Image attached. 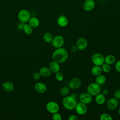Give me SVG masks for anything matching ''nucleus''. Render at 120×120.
<instances>
[{"label": "nucleus", "mask_w": 120, "mask_h": 120, "mask_svg": "<svg viewBox=\"0 0 120 120\" xmlns=\"http://www.w3.org/2000/svg\"><path fill=\"white\" fill-rule=\"evenodd\" d=\"M22 30L27 35H30L33 32V28L29 23H24Z\"/></svg>", "instance_id": "5701e85b"}, {"label": "nucleus", "mask_w": 120, "mask_h": 120, "mask_svg": "<svg viewBox=\"0 0 120 120\" xmlns=\"http://www.w3.org/2000/svg\"><path fill=\"white\" fill-rule=\"evenodd\" d=\"M119 104V102L118 99L115 98H112L107 100L106 107L110 110H113L118 107Z\"/></svg>", "instance_id": "f8f14e48"}, {"label": "nucleus", "mask_w": 120, "mask_h": 120, "mask_svg": "<svg viewBox=\"0 0 120 120\" xmlns=\"http://www.w3.org/2000/svg\"><path fill=\"white\" fill-rule=\"evenodd\" d=\"M57 24L59 26L61 27H66L68 22V19L67 17L64 15H60V16L57 20Z\"/></svg>", "instance_id": "dca6fc26"}, {"label": "nucleus", "mask_w": 120, "mask_h": 120, "mask_svg": "<svg viewBox=\"0 0 120 120\" xmlns=\"http://www.w3.org/2000/svg\"><path fill=\"white\" fill-rule=\"evenodd\" d=\"M3 89L7 92H11L14 89V85L10 81H6L2 84Z\"/></svg>", "instance_id": "f3484780"}, {"label": "nucleus", "mask_w": 120, "mask_h": 120, "mask_svg": "<svg viewBox=\"0 0 120 120\" xmlns=\"http://www.w3.org/2000/svg\"><path fill=\"white\" fill-rule=\"evenodd\" d=\"M106 81V77L105 75L100 74L96 76V82L99 85H102L105 83Z\"/></svg>", "instance_id": "b1692460"}, {"label": "nucleus", "mask_w": 120, "mask_h": 120, "mask_svg": "<svg viewBox=\"0 0 120 120\" xmlns=\"http://www.w3.org/2000/svg\"><path fill=\"white\" fill-rule=\"evenodd\" d=\"M105 63L108 64L110 65L114 63L116 60L115 57L112 54H109L106 55L104 59Z\"/></svg>", "instance_id": "412c9836"}, {"label": "nucleus", "mask_w": 120, "mask_h": 120, "mask_svg": "<svg viewBox=\"0 0 120 120\" xmlns=\"http://www.w3.org/2000/svg\"><path fill=\"white\" fill-rule=\"evenodd\" d=\"M91 72L92 74L95 76H97L101 74L102 72V70L101 66L94 65L91 69Z\"/></svg>", "instance_id": "4be33fe9"}, {"label": "nucleus", "mask_w": 120, "mask_h": 120, "mask_svg": "<svg viewBox=\"0 0 120 120\" xmlns=\"http://www.w3.org/2000/svg\"><path fill=\"white\" fill-rule=\"evenodd\" d=\"M62 105L63 107L67 110L72 111L75 109L77 104V101L75 98L72 96H67L62 100Z\"/></svg>", "instance_id": "f03ea898"}, {"label": "nucleus", "mask_w": 120, "mask_h": 120, "mask_svg": "<svg viewBox=\"0 0 120 120\" xmlns=\"http://www.w3.org/2000/svg\"><path fill=\"white\" fill-rule=\"evenodd\" d=\"M87 90L92 96H96L101 91V87L96 82H92L88 86Z\"/></svg>", "instance_id": "7ed1b4c3"}, {"label": "nucleus", "mask_w": 120, "mask_h": 120, "mask_svg": "<svg viewBox=\"0 0 120 120\" xmlns=\"http://www.w3.org/2000/svg\"><path fill=\"white\" fill-rule=\"evenodd\" d=\"M68 52L64 48H56L52 54V59L59 63H62L66 61L68 58Z\"/></svg>", "instance_id": "f257e3e1"}, {"label": "nucleus", "mask_w": 120, "mask_h": 120, "mask_svg": "<svg viewBox=\"0 0 120 120\" xmlns=\"http://www.w3.org/2000/svg\"><path fill=\"white\" fill-rule=\"evenodd\" d=\"M45 107L47 111L52 114L58 112L60 109L59 104L53 101H50L47 102Z\"/></svg>", "instance_id": "39448f33"}, {"label": "nucleus", "mask_w": 120, "mask_h": 120, "mask_svg": "<svg viewBox=\"0 0 120 120\" xmlns=\"http://www.w3.org/2000/svg\"><path fill=\"white\" fill-rule=\"evenodd\" d=\"M39 73H40L41 76L48 77L51 75L52 72L49 68V67H43L40 68L39 70Z\"/></svg>", "instance_id": "a211bd4d"}, {"label": "nucleus", "mask_w": 120, "mask_h": 120, "mask_svg": "<svg viewBox=\"0 0 120 120\" xmlns=\"http://www.w3.org/2000/svg\"><path fill=\"white\" fill-rule=\"evenodd\" d=\"M17 17L20 22L23 23L28 22L29 19L31 17L30 12L25 9H23L20 10L18 13Z\"/></svg>", "instance_id": "20e7f679"}, {"label": "nucleus", "mask_w": 120, "mask_h": 120, "mask_svg": "<svg viewBox=\"0 0 120 120\" xmlns=\"http://www.w3.org/2000/svg\"><path fill=\"white\" fill-rule=\"evenodd\" d=\"M75 109L78 114L82 115L86 113L87 111V107L86 104L80 102L77 103Z\"/></svg>", "instance_id": "1a4fd4ad"}, {"label": "nucleus", "mask_w": 120, "mask_h": 120, "mask_svg": "<svg viewBox=\"0 0 120 120\" xmlns=\"http://www.w3.org/2000/svg\"><path fill=\"white\" fill-rule=\"evenodd\" d=\"M105 57L99 53H96L94 54L91 58V61L94 65L101 66L105 63Z\"/></svg>", "instance_id": "423d86ee"}, {"label": "nucleus", "mask_w": 120, "mask_h": 120, "mask_svg": "<svg viewBox=\"0 0 120 120\" xmlns=\"http://www.w3.org/2000/svg\"><path fill=\"white\" fill-rule=\"evenodd\" d=\"M28 23L33 28H36L38 27L40 24V21L39 19L36 17H30L28 21Z\"/></svg>", "instance_id": "aec40b11"}, {"label": "nucleus", "mask_w": 120, "mask_h": 120, "mask_svg": "<svg viewBox=\"0 0 120 120\" xmlns=\"http://www.w3.org/2000/svg\"><path fill=\"white\" fill-rule=\"evenodd\" d=\"M118 113H119V114L120 115V107L119 108V109H118Z\"/></svg>", "instance_id": "4c0bfd02"}, {"label": "nucleus", "mask_w": 120, "mask_h": 120, "mask_svg": "<svg viewBox=\"0 0 120 120\" xmlns=\"http://www.w3.org/2000/svg\"><path fill=\"white\" fill-rule=\"evenodd\" d=\"M64 43V39L62 36L57 35L53 38L51 44L53 47L55 48L62 47Z\"/></svg>", "instance_id": "6e6552de"}, {"label": "nucleus", "mask_w": 120, "mask_h": 120, "mask_svg": "<svg viewBox=\"0 0 120 120\" xmlns=\"http://www.w3.org/2000/svg\"><path fill=\"white\" fill-rule=\"evenodd\" d=\"M24 23H25L22 22H21L20 23H19L18 24V28L19 30H23V26H24Z\"/></svg>", "instance_id": "c9c22d12"}, {"label": "nucleus", "mask_w": 120, "mask_h": 120, "mask_svg": "<svg viewBox=\"0 0 120 120\" xmlns=\"http://www.w3.org/2000/svg\"><path fill=\"white\" fill-rule=\"evenodd\" d=\"M115 68L116 70L118 72L120 73V60H118L115 64Z\"/></svg>", "instance_id": "473e14b6"}, {"label": "nucleus", "mask_w": 120, "mask_h": 120, "mask_svg": "<svg viewBox=\"0 0 120 120\" xmlns=\"http://www.w3.org/2000/svg\"><path fill=\"white\" fill-rule=\"evenodd\" d=\"M68 120H78V118H77V117L75 115L72 114V115H70L68 117Z\"/></svg>", "instance_id": "72a5a7b5"}, {"label": "nucleus", "mask_w": 120, "mask_h": 120, "mask_svg": "<svg viewBox=\"0 0 120 120\" xmlns=\"http://www.w3.org/2000/svg\"><path fill=\"white\" fill-rule=\"evenodd\" d=\"M58 62L53 60L51 61L49 64V68L51 70L52 73H56L60 71V67Z\"/></svg>", "instance_id": "2eb2a0df"}, {"label": "nucleus", "mask_w": 120, "mask_h": 120, "mask_svg": "<svg viewBox=\"0 0 120 120\" xmlns=\"http://www.w3.org/2000/svg\"><path fill=\"white\" fill-rule=\"evenodd\" d=\"M41 75L40 74V73L38 72H35L33 74V75H32V77L34 80H37L40 79V78L41 77Z\"/></svg>", "instance_id": "2f4dec72"}, {"label": "nucleus", "mask_w": 120, "mask_h": 120, "mask_svg": "<svg viewBox=\"0 0 120 120\" xmlns=\"http://www.w3.org/2000/svg\"><path fill=\"white\" fill-rule=\"evenodd\" d=\"M55 78L56 79V80L59 82H61V81H63V80L64 79V75H63V74L60 71H59L55 73Z\"/></svg>", "instance_id": "c85d7f7f"}, {"label": "nucleus", "mask_w": 120, "mask_h": 120, "mask_svg": "<svg viewBox=\"0 0 120 120\" xmlns=\"http://www.w3.org/2000/svg\"><path fill=\"white\" fill-rule=\"evenodd\" d=\"M95 7V2L94 0H86L83 4V8L86 11L92 10Z\"/></svg>", "instance_id": "ddd939ff"}, {"label": "nucleus", "mask_w": 120, "mask_h": 120, "mask_svg": "<svg viewBox=\"0 0 120 120\" xmlns=\"http://www.w3.org/2000/svg\"><path fill=\"white\" fill-rule=\"evenodd\" d=\"M100 120H112V118L111 115L106 113H103L101 114L100 118Z\"/></svg>", "instance_id": "cd10ccee"}, {"label": "nucleus", "mask_w": 120, "mask_h": 120, "mask_svg": "<svg viewBox=\"0 0 120 120\" xmlns=\"http://www.w3.org/2000/svg\"><path fill=\"white\" fill-rule=\"evenodd\" d=\"M102 93L104 95H105V96L106 95H108V90L107 89H104V90H103L102 91Z\"/></svg>", "instance_id": "e433bc0d"}, {"label": "nucleus", "mask_w": 120, "mask_h": 120, "mask_svg": "<svg viewBox=\"0 0 120 120\" xmlns=\"http://www.w3.org/2000/svg\"><path fill=\"white\" fill-rule=\"evenodd\" d=\"M70 50L72 52H75L78 50L76 45H72L70 47Z\"/></svg>", "instance_id": "f704fd0d"}, {"label": "nucleus", "mask_w": 120, "mask_h": 120, "mask_svg": "<svg viewBox=\"0 0 120 120\" xmlns=\"http://www.w3.org/2000/svg\"><path fill=\"white\" fill-rule=\"evenodd\" d=\"M95 100L96 103L99 105L104 104L105 102V97L102 93H99L95 96Z\"/></svg>", "instance_id": "6ab92c4d"}, {"label": "nucleus", "mask_w": 120, "mask_h": 120, "mask_svg": "<svg viewBox=\"0 0 120 120\" xmlns=\"http://www.w3.org/2000/svg\"><path fill=\"white\" fill-rule=\"evenodd\" d=\"M114 98L118 99V100L120 99V90H116L114 91L113 94Z\"/></svg>", "instance_id": "7c9ffc66"}, {"label": "nucleus", "mask_w": 120, "mask_h": 120, "mask_svg": "<svg viewBox=\"0 0 120 120\" xmlns=\"http://www.w3.org/2000/svg\"><path fill=\"white\" fill-rule=\"evenodd\" d=\"M52 118L53 120H62V117L61 115L59 113H58V112L53 113Z\"/></svg>", "instance_id": "c756f323"}, {"label": "nucleus", "mask_w": 120, "mask_h": 120, "mask_svg": "<svg viewBox=\"0 0 120 120\" xmlns=\"http://www.w3.org/2000/svg\"><path fill=\"white\" fill-rule=\"evenodd\" d=\"M101 67L102 72H103L104 73H108L111 71V67L110 65L108 64L104 63L101 66Z\"/></svg>", "instance_id": "bb28decb"}, {"label": "nucleus", "mask_w": 120, "mask_h": 120, "mask_svg": "<svg viewBox=\"0 0 120 120\" xmlns=\"http://www.w3.org/2000/svg\"><path fill=\"white\" fill-rule=\"evenodd\" d=\"M79 100L81 102H82L86 105L89 104L92 101V96L87 92H83L79 96Z\"/></svg>", "instance_id": "9b49d317"}, {"label": "nucleus", "mask_w": 120, "mask_h": 120, "mask_svg": "<svg viewBox=\"0 0 120 120\" xmlns=\"http://www.w3.org/2000/svg\"><path fill=\"white\" fill-rule=\"evenodd\" d=\"M52 38V35L50 32H45L43 35L44 40L47 43H51Z\"/></svg>", "instance_id": "393cba45"}, {"label": "nucleus", "mask_w": 120, "mask_h": 120, "mask_svg": "<svg viewBox=\"0 0 120 120\" xmlns=\"http://www.w3.org/2000/svg\"><path fill=\"white\" fill-rule=\"evenodd\" d=\"M34 87L35 91L39 93H43L45 92L47 90L46 85L42 82H38L36 83Z\"/></svg>", "instance_id": "4468645a"}, {"label": "nucleus", "mask_w": 120, "mask_h": 120, "mask_svg": "<svg viewBox=\"0 0 120 120\" xmlns=\"http://www.w3.org/2000/svg\"><path fill=\"white\" fill-rule=\"evenodd\" d=\"M75 45L78 50L83 51L85 50L88 46V41L86 39L84 38H80L77 40Z\"/></svg>", "instance_id": "9d476101"}, {"label": "nucleus", "mask_w": 120, "mask_h": 120, "mask_svg": "<svg viewBox=\"0 0 120 120\" xmlns=\"http://www.w3.org/2000/svg\"></svg>", "instance_id": "58836bf2"}, {"label": "nucleus", "mask_w": 120, "mask_h": 120, "mask_svg": "<svg viewBox=\"0 0 120 120\" xmlns=\"http://www.w3.org/2000/svg\"><path fill=\"white\" fill-rule=\"evenodd\" d=\"M82 81L77 77H74L71 79L68 82V86L70 89L77 90L82 85Z\"/></svg>", "instance_id": "0eeeda50"}, {"label": "nucleus", "mask_w": 120, "mask_h": 120, "mask_svg": "<svg viewBox=\"0 0 120 120\" xmlns=\"http://www.w3.org/2000/svg\"><path fill=\"white\" fill-rule=\"evenodd\" d=\"M70 91V88L68 87V86H64L62 87L60 90V94L64 97L67 96L68 95Z\"/></svg>", "instance_id": "a878e982"}]
</instances>
